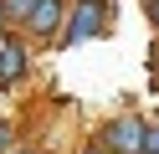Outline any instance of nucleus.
Instances as JSON below:
<instances>
[{"label": "nucleus", "mask_w": 159, "mask_h": 154, "mask_svg": "<svg viewBox=\"0 0 159 154\" xmlns=\"http://www.w3.org/2000/svg\"><path fill=\"white\" fill-rule=\"evenodd\" d=\"M98 31H103V0H82V5L72 10V21H67V46H72V41H87V36H98Z\"/></svg>", "instance_id": "nucleus-1"}, {"label": "nucleus", "mask_w": 159, "mask_h": 154, "mask_svg": "<svg viewBox=\"0 0 159 154\" xmlns=\"http://www.w3.org/2000/svg\"><path fill=\"white\" fill-rule=\"evenodd\" d=\"M108 144H113L118 154H139V149L149 144V128L134 118V113H123V118H118L113 128H108Z\"/></svg>", "instance_id": "nucleus-2"}, {"label": "nucleus", "mask_w": 159, "mask_h": 154, "mask_svg": "<svg viewBox=\"0 0 159 154\" xmlns=\"http://www.w3.org/2000/svg\"><path fill=\"white\" fill-rule=\"evenodd\" d=\"M21 72H26V51L16 41H0V87H11Z\"/></svg>", "instance_id": "nucleus-3"}, {"label": "nucleus", "mask_w": 159, "mask_h": 154, "mask_svg": "<svg viewBox=\"0 0 159 154\" xmlns=\"http://www.w3.org/2000/svg\"><path fill=\"white\" fill-rule=\"evenodd\" d=\"M57 21H62V5H57V0H36V10L26 16V26H31L36 36H46V31H57Z\"/></svg>", "instance_id": "nucleus-4"}, {"label": "nucleus", "mask_w": 159, "mask_h": 154, "mask_svg": "<svg viewBox=\"0 0 159 154\" xmlns=\"http://www.w3.org/2000/svg\"><path fill=\"white\" fill-rule=\"evenodd\" d=\"M149 149H154V154H159V128H149Z\"/></svg>", "instance_id": "nucleus-5"}, {"label": "nucleus", "mask_w": 159, "mask_h": 154, "mask_svg": "<svg viewBox=\"0 0 159 154\" xmlns=\"http://www.w3.org/2000/svg\"><path fill=\"white\" fill-rule=\"evenodd\" d=\"M5 139H11V128H5V123H0V149H5Z\"/></svg>", "instance_id": "nucleus-6"}, {"label": "nucleus", "mask_w": 159, "mask_h": 154, "mask_svg": "<svg viewBox=\"0 0 159 154\" xmlns=\"http://www.w3.org/2000/svg\"><path fill=\"white\" fill-rule=\"evenodd\" d=\"M82 154H108V149H98V144H93V149H82Z\"/></svg>", "instance_id": "nucleus-7"}, {"label": "nucleus", "mask_w": 159, "mask_h": 154, "mask_svg": "<svg viewBox=\"0 0 159 154\" xmlns=\"http://www.w3.org/2000/svg\"><path fill=\"white\" fill-rule=\"evenodd\" d=\"M0 21H5V0H0Z\"/></svg>", "instance_id": "nucleus-8"}]
</instances>
